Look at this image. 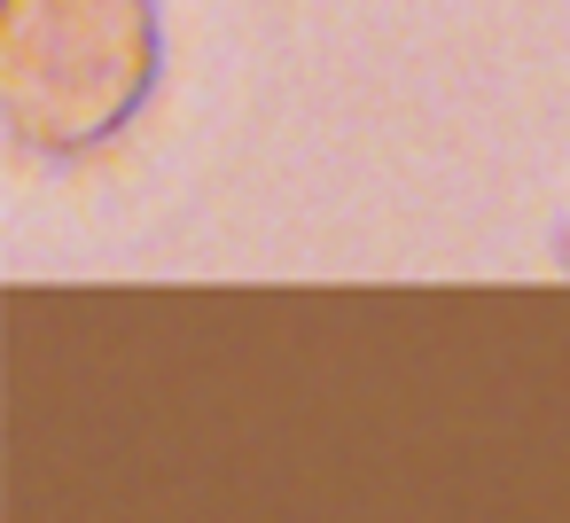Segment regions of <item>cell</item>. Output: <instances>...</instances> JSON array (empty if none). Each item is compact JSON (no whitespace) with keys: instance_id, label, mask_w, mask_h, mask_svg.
<instances>
[{"instance_id":"obj_1","label":"cell","mask_w":570,"mask_h":523,"mask_svg":"<svg viewBox=\"0 0 570 523\" xmlns=\"http://www.w3.org/2000/svg\"><path fill=\"white\" fill-rule=\"evenodd\" d=\"M157 0H0V118L24 157L79 165L157 95Z\"/></svg>"},{"instance_id":"obj_2","label":"cell","mask_w":570,"mask_h":523,"mask_svg":"<svg viewBox=\"0 0 570 523\" xmlns=\"http://www.w3.org/2000/svg\"><path fill=\"white\" fill-rule=\"evenodd\" d=\"M554 258H562V266H570V227H562V235H554Z\"/></svg>"}]
</instances>
